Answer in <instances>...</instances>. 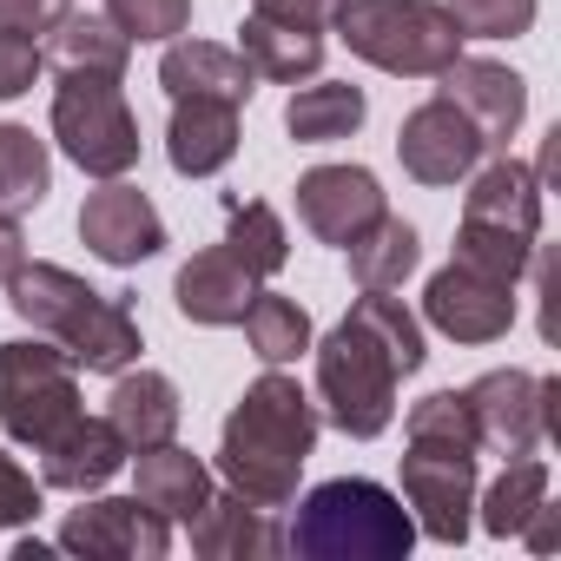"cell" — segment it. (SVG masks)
<instances>
[{"mask_svg": "<svg viewBox=\"0 0 561 561\" xmlns=\"http://www.w3.org/2000/svg\"><path fill=\"white\" fill-rule=\"evenodd\" d=\"M311 449H318V403L298 390V377L264 370L225 416L218 476L257 508H285L298 495Z\"/></svg>", "mask_w": 561, "mask_h": 561, "instance_id": "1", "label": "cell"}, {"mask_svg": "<svg viewBox=\"0 0 561 561\" xmlns=\"http://www.w3.org/2000/svg\"><path fill=\"white\" fill-rule=\"evenodd\" d=\"M8 305L21 324H34L47 344H60L80 370H100V377H119L139 364V318L126 298H106L93 291L87 277H73L67 264H21L8 277Z\"/></svg>", "mask_w": 561, "mask_h": 561, "instance_id": "2", "label": "cell"}, {"mask_svg": "<svg viewBox=\"0 0 561 561\" xmlns=\"http://www.w3.org/2000/svg\"><path fill=\"white\" fill-rule=\"evenodd\" d=\"M410 541H416L410 508L364 476L318 482L298 502V522L285 535V548H298L305 561H403Z\"/></svg>", "mask_w": 561, "mask_h": 561, "instance_id": "3", "label": "cell"}, {"mask_svg": "<svg viewBox=\"0 0 561 561\" xmlns=\"http://www.w3.org/2000/svg\"><path fill=\"white\" fill-rule=\"evenodd\" d=\"M337 41L397 80H436L462 54V27L443 0H337Z\"/></svg>", "mask_w": 561, "mask_h": 561, "instance_id": "4", "label": "cell"}, {"mask_svg": "<svg viewBox=\"0 0 561 561\" xmlns=\"http://www.w3.org/2000/svg\"><path fill=\"white\" fill-rule=\"evenodd\" d=\"M397 377H403L397 357L357 318H344L318 344V397H324V416L344 436H357V443H370V436H383L397 423Z\"/></svg>", "mask_w": 561, "mask_h": 561, "instance_id": "5", "label": "cell"}, {"mask_svg": "<svg viewBox=\"0 0 561 561\" xmlns=\"http://www.w3.org/2000/svg\"><path fill=\"white\" fill-rule=\"evenodd\" d=\"M54 139L87 179H126L139 165V119H133L119 80H100V73H60Z\"/></svg>", "mask_w": 561, "mask_h": 561, "instance_id": "6", "label": "cell"}, {"mask_svg": "<svg viewBox=\"0 0 561 561\" xmlns=\"http://www.w3.org/2000/svg\"><path fill=\"white\" fill-rule=\"evenodd\" d=\"M80 416V364L60 344H0V430L41 449Z\"/></svg>", "mask_w": 561, "mask_h": 561, "instance_id": "7", "label": "cell"}, {"mask_svg": "<svg viewBox=\"0 0 561 561\" xmlns=\"http://www.w3.org/2000/svg\"><path fill=\"white\" fill-rule=\"evenodd\" d=\"M403 502H410V522L430 541L456 548L469 535V508H476V456L410 443L403 449Z\"/></svg>", "mask_w": 561, "mask_h": 561, "instance_id": "8", "label": "cell"}, {"mask_svg": "<svg viewBox=\"0 0 561 561\" xmlns=\"http://www.w3.org/2000/svg\"><path fill=\"white\" fill-rule=\"evenodd\" d=\"M397 159H403V172L416 185H456V179H469L489 159V139H482V126L462 106H449L436 93L397 126Z\"/></svg>", "mask_w": 561, "mask_h": 561, "instance_id": "9", "label": "cell"}, {"mask_svg": "<svg viewBox=\"0 0 561 561\" xmlns=\"http://www.w3.org/2000/svg\"><path fill=\"white\" fill-rule=\"evenodd\" d=\"M60 548L87 561H159L172 548V522L139 495H106L60 522Z\"/></svg>", "mask_w": 561, "mask_h": 561, "instance_id": "10", "label": "cell"}, {"mask_svg": "<svg viewBox=\"0 0 561 561\" xmlns=\"http://www.w3.org/2000/svg\"><path fill=\"white\" fill-rule=\"evenodd\" d=\"M423 318L449 344H495L515 324V285H495V277H482V271H469V264L449 257L430 277V291H423Z\"/></svg>", "mask_w": 561, "mask_h": 561, "instance_id": "11", "label": "cell"}, {"mask_svg": "<svg viewBox=\"0 0 561 561\" xmlns=\"http://www.w3.org/2000/svg\"><path fill=\"white\" fill-rule=\"evenodd\" d=\"M80 238H87V251H93L100 264L133 271V264H146V257L165 251V218L152 211V198H146L139 185L106 179V185L80 205Z\"/></svg>", "mask_w": 561, "mask_h": 561, "instance_id": "12", "label": "cell"}, {"mask_svg": "<svg viewBox=\"0 0 561 561\" xmlns=\"http://www.w3.org/2000/svg\"><path fill=\"white\" fill-rule=\"evenodd\" d=\"M383 211H390V198H383V185H377L370 165H311V172L298 179V218H305V231L324 238V244L364 238Z\"/></svg>", "mask_w": 561, "mask_h": 561, "instance_id": "13", "label": "cell"}, {"mask_svg": "<svg viewBox=\"0 0 561 561\" xmlns=\"http://www.w3.org/2000/svg\"><path fill=\"white\" fill-rule=\"evenodd\" d=\"M462 397H469V416H476L482 443L502 449V456H535V443L548 436V377L489 370V377H476Z\"/></svg>", "mask_w": 561, "mask_h": 561, "instance_id": "14", "label": "cell"}, {"mask_svg": "<svg viewBox=\"0 0 561 561\" xmlns=\"http://www.w3.org/2000/svg\"><path fill=\"white\" fill-rule=\"evenodd\" d=\"M436 80H443V100L462 106V113L482 126L489 152H508V139H515V126H522V113H528V80H522L515 67H502V60H462V54H456Z\"/></svg>", "mask_w": 561, "mask_h": 561, "instance_id": "15", "label": "cell"}, {"mask_svg": "<svg viewBox=\"0 0 561 561\" xmlns=\"http://www.w3.org/2000/svg\"><path fill=\"white\" fill-rule=\"evenodd\" d=\"M34 456H41V482H47V489L87 495V489H106V482L126 469L133 449H126V436H119L106 416H87V410H80V416H73L54 443H41Z\"/></svg>", "mask_w": 561, "mask_h": 561, "instance_id": "16", "label": "cell"}, {"mask_svg": "<svg viewBox=\"0 0 561 561\" xmlns=\"http://www.w3.org/2000/svg\"><path fill=\"white\" fill-rule=\"evenodd\" d=\"M172 298H179V318H192V324H205V331H225V324H238V318L251 311L257 277H251L225 244H211V251H192V264H179Z\"/></svg>", "mask_w": 561, "mask_h": 561, "instance_id": "17", "label": "cell"}, {"mask_svg": "<svg viewBox=\"0 0 561 561\" xmlns=\"http://www.w3.org/2000/svg\"><path fill=\"white\" fill-rule=\"evenodd\" d=\"M238 106L231 100H172V126H165V159L179 179H211L231 165L238 152Z\"/></svg>", "mask_w": 561, "mask_h": 561, "instance_id": "18", "label": "cell"}, {"mask_svg": "<svg viewBox=\"0 0 561 561\" xmlns=\"http://www.w3.org/2000/svg\"><path fill=\"white\" fill-rule=\"evenodd\" d=\"M192 528V548L205 561H264V554H285V535L271 528V508L244 502L238 489H211V502L185 522Z\"/></svg>", "mask_w": 561, "mask_h": 561, "instance_id": "19", "label": "cell"}, {"mask_svg": "<svg viewBox=\"0 0 561 561\" xmlns=\"http://www.w3.org/2000/svg\"><path fill=\"white\" fill-rule=\"evenodd\" d=\"M159 87L165 100H231L244 106L257 73L244 67L238 47H218V41H172L165 60H159Z\"/></svg>", "mask_w": 561, "mask_h": 561, "instance_id": "20", "label": "cell"}, {"mask_svg": "<svg viewBox=\"0 0 561 561\" xmlns=\"http://www.w3.org/2000/svg\"><path fill=\"white\" fill-rule=\"evenodd\" d=\"M462 218L515 231V238H535L541 231V179H535V165H522L508 152H489V165L462 192Z\"/></svg>", "mask_w": 561, "mask_h": 561, "instance_id": "21", "label": "cell"}, {"mask_svg": "<svg viewBox=\"0 0 561 561\" xmlns=\"http://www.w3.org/2000/svg\"><path fill=\"white\" fill-rule=\"evenodd\" d=\"M179 416H185V403H179L172 377H159V370H119V383L106 397V423L126 436L133 456L152 449V443H172L179 436Z\"/></svg>", "mask_w": 561, "mask_h": 561, "instance_id": "22", "label": "cell"}, {"mask_svg": "<svg viewBox=\"0 0 561 561\" xmlns=\"http://www.w3.org/2000/svg\"><path fill=\"white\" fill-rule=\"evenodd\" d=\"M238 54H244V67H251L257 80L298 87V80H318V67H324V34H318V27H285V21L244 14Z\"/></svg>", "mask_w": 561, "mask_h": 561, "instance_id": "23", "label": "cell"}, {"mask_svg": "<svg viewBox=\"0 0 561 561\" xmlns=\"http://www.w3.org/2000/svg\"><path fill=\"white\" fill-rule=\"evenodd\" d=\"M139 502L159 508L165 522H192L211 502V469L179 443H152L139 449Z\"/></svg>", "mask_w": 561, "mask_h": 561, "instance_id": "24", "label": "cell"}, {"mask_svg": "<svg viewBox=\"0 0 561 561\" xmlns=\"http://www.w3.org/2000/svg\"><path fill=\"white\" fill-rule=\"evenodd\" d=\"M364 113H370L364 87H351V80H318V87L291 93L285 133H291L298 146H337V139H351V133L364 126Z\"/></svg>", "mask_w": 561, "mask_h": 561, "instance_id": "25", "label": "cell"}, {"mask_svg": "<svg viewBox=\"0 0 561 561\" xmlns=\"http://www.w3.org/2000/svg\"><path fill=\"white\" fill-rule=\"evenodd\" d=\"M344 251H351L357 291H397L403 277L423 264V238H416V225H403V218H390V211H383L364 238H351Z\"/></svg>", "mask_w": 561, "mask_h": 561, "instance_id": "26", "label": "cell"}, {"mask_svg": "<svg viewBox=\"0 0 561 561\" xmlns=\"http://www.w3.org/2000/svg\"><path fill=\"white\" fill-rule=\"evenodd\" d=\"M47 60H54L60 73H100V80H119L126 60H133V41H126L106 14H67V21L54 27Z\"/></svg>", "mask_w": 561, "mask_h": 561, "instance_id": "27", "label": "cell"}, {"mask_svg": "<svg viewBox=\"0 0 561 561\" xmlns=\"http://www.w3.org/2000/svg\"><path fill=\"white\" fill-rule=\"evenodd\" d=\"M238 324H244V344H251V357H257L264 370H285V364H298V357L311 351V311H305L298 298L257 291Z\"/></svg>", "mask_w": 561, "mask_h": 561, "instance_id": "28", "label": "cell"}, {"mask_svg": "<svg viewBox=\"0 0 561 561\" xmlns=\"http://www.w3.org/2000/svg\"><path fill=\"white\" fill-rule=\"evenodd\" d=\"M54 192V159H47V139H34L27 126H0V211L21 218L34 205H47Z\"/></svg>", "mask_w": 561, "mask_h": 561, "instance_id": "29", "label": "cell"}, {"mask_svg": "<svg viewBox=\"0 0 561 561\" xmlns=\"http://www.w3.org/2000/svg\"><path fill=\"white\" fill-rule=\"evenodd\" d=\"M225 251L251 271V277H271V271H285L291 257V238H285V218H277L264 198H231V225H225Z\"/></svg>", "mask_w": 561, "mask_h": 561, "instance_id": "30", "label": "cell"}, {"mask_svg": "<svg viewBox=\"0 0 561 561\" xmlns=\"http://www.w3.org/2000/svg\"><path fill=\"white\" fill-rule=\"evenodd\" d=\"M548 502V469L535 462V456H508V469L489 482V495H482V528L489 535H522V522L535 515Z\"/></svg>", "mask_w": 561, "mask_h": 561, "instance_id": "31", "label": "cell"}, {"mask_svg": "<svg viewBox=\"0 0 561 561\" xmlns=\"http://www.w3.org/2000/svg\"><path fill=\"white\" fill-rule=\"evenodd\" d=\"M351 318H357L390 357H397L403 377L423 370V357H430V351H423V324H416V311H403V298H390V291H364V298L351 305Z\"/></svg>", "mask_w": 561, "mask_h": 561, "instance_id": "32", "label": "cell"}, {"mask_svg": "<svg viewBox=\"0 0 561 561\" xmlns=\"http://www.w3.org/2000/svg\"><path fill=\"white\" fill-rule=\"evenodd\" d=\"M535 257V238H515V231H495V225H456V264L495 277V285H522V271Z\"/></svg>", "mask_w": 561, "mask_h": 561, "instance_id": "33", "label": "cell"}, {"mask_svg": "<svg viewBox=\"0 0 561 561\" xmlns=\"http://www.w3.org/2000/svg\"><path fill=\"white\" fill-rule=\"evenodd\" d=\"M403 436H410V443H430V449H462V456L482 449V430H476L462 390H436V397H423V403L410 410Z\"/></svg>", "mask_w": 561, "mask_h": 561, "instance_id": "34", "label": "cell"}, {"mask_svg": "<svg viewBox=\"0 0 561 561\" xmlns=\"http://www.w3.org/2000/svg\"><path fill=\"white\" fill-rule=\"evenodd\" d=\"M541 0H449V21L462 27V41H522L535 27Z\"/></svg>", "mask_w": 561, "mask_h": 561, "instance_id": "35", "label": "cell"}, {"mask_svg": "<svg viewBox=\"0 0 561 561\" xmlns=\"http://www.w3.org/2000/svg\"><path fill=\"white\" fill-rule=\"evenodd\" d=\"M106 21L126 41H179L192 27V0H106Z\"/></svg>", "mask_w": 561, "mask_h": 561, "instance_id": "36", "label": "cell"}, {"mask_svg": "<svg viewBox=\"0 0 561 561\" xmlns=\"http://www.w3.org/2000/svg\"><path fill=\"white\" fill-rule=\"evenodd\" d=\"M47 508V482H34L8 449H0V528H27Z\"/></svg>", "mask_w": 561, "mask_h": 561, "instance_id": "37", "label": "cell"}, {"mask_svg": "<svg viewBox=\"0 0 561 561\" xmlns=\"http://www.w3.org/2000/svg\"><path fill=\"white\" fill-rule=\"evenodd\" d=\"M41 67H47V54H41V41H34V34L0 27V100H21V93H34Z\"/></svg>", "mask_w": 561, "mask_h": 561, "instance_id": "38", "label": "cell"}, {"mask_svg": "<svg viewBox=\"0 0 561 561\" xmlns=\"http://www.w3.org/2000/svg\"><path fill=\"white\" fill-rule=\"evenodd\" d=\"M73 14V0H0V27L14 34H54Z\"/></svg>", "mask_w": 561, "mask_h": 561, "instance_id": "39", "label": "cell"}, {"mask_svg": "<svg viewBox=\"0 0 561 561\" xmlns=\"http://www.w3.org/2000/svg\"><path fill=\"white\" fill-rule=\"evenodd\" d=\"M251 14L285 21V27H318V34H324V21L337 14V0H251Z\"/></svg>", "mask_w": 561, "mask_h": 561, "instance_id": "40", "label": "cell"}, {"mask_svg": "<svg viewBox=\"0 0 561 561\" xmlns=\"http://www.w3.org/2000/svg\"><path fill=\"white\" fill-rule=\"evenodd\" d=\"M27 264V238H21V218H8L0 211V285H8V277Z\"/></svg>", "mask_w": 561, "mask_h": 561, "instance_id": "41", "label": "cell"}, {"mask_svg": "<svg viewBox=\"0 0 561 561\" xmlns=\"http://www.w3.org/2000/svg\"><path fill=\"white\" fill-rule=\"evenodd\" d=\"M522 535H528V548H535V554H548V548L561 541V528H554V508L541 502V508H535V515L522 522Z\"/></svg>", "mask_w": 561, "mask_h": 561, "instance_id": "42", "label": "cell"}]
</instances>
